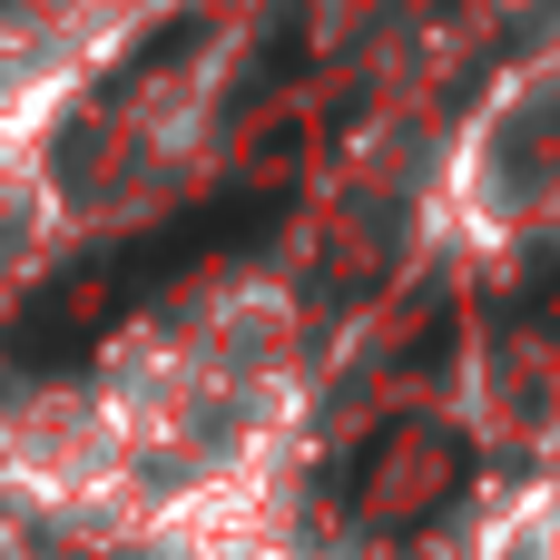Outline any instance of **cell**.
Instances as JSON below:
<instances>
[{
    "label": "cell",
    "instance_id": "6da1fadb",
    "mask_svg": "<svg viewBox=\"0 0 560 560\" xmlns=\"http://www.w3.org/2000/svg\"><path fill=\"white\" fill-rule=\"evenodd\" d=\"M315 394L276 285H197L0 404V512L79 560H315Z\"/></svg>",
    "mask_w": 560,
    "mask_h": 560
},
{
    "label": "cell",
    "instance_id": "7a4b0ae2",
    "mask_svg": "<svg viewBox=\"0 0 560 560\" xmlns=\"http://www.w3.org/2000/svg\"><path fill=\"white\" fill-rule=\"evenodd\" d=\"M443 207L472 236H541L560 217V39L541 59H522L463 128L453 167H443Z\"/></svg>",
    "mask_w": 560,
    "mask_h": 560
}]
</instances>
